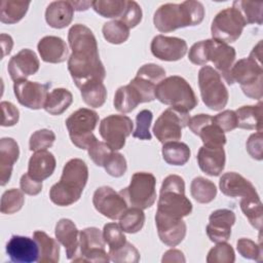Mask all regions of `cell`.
Listing matches in <instances>:
<instances>
[{
  "mask_svg": "<svg viewBox=\"0 0 263 263\" xmlns=\"http://www.w3.org/2000/svg\"><path fill=\"white\" fill-rule=\"evenodd\" d=\"M235 254L233 248L225 242H219L212 248L206 256L208 263H233Z\"/></svg>",
  "mask_w": 263,
  "mask_h": 263,
  "instance_id": "46",
  "label": "cell"
},
{
  "mask_svg": "<svg viewBox=\"0 0 263 263\" xmlns=\"http://www.w3.org/2000/svg\"><path fill=\"white\" fill-rule=\"evenodd\" d=\"M68 41L72 49L68 70L76 86L79 88L89 81H104L106 70L100 60L92 31L82 24H76L68 32Z\"/></svg>",
  "mask_w": 263,
  "mask_h": 263,
  "instance_id": "1",
  "label": "cell"
},
{
  "mask_svg": "<svg viewBox=\"0 0 263 263\" xmlns=\"http://www.w3.org/2000/svg\"><path fill=\"white\" fill-rule=\"evenodd\" d=\"M20 156V148L12 138L0 140V185L5 186L11 177L13 164Z\"/></svg>",
  "mask_w": 263,
  "mask_h": 263,
  "instance_id": "27",
  "label": "cell"
},
{
  "mask_svg": "<svg viewBox=\"0 0 263 263\" xmlns=\"http://www.w3.org/2000/svg\"><path fill=\"white\" fill-rule=\"evenodd\" d=\"M204 17L201 2L187 0L182 3H165L159 6L153 16L155 28L161 33H168L179 28L199 25Z\"/></svg>",
  "mask_w": 263,
  "mask_h": 263,
  "instance_id": "2",
  "label": "cell"
},
{
  "mask_svg": "<svg viewBox=\"0 0 263 263\" xmlns=\"http://www.w3.org/2000/svg\"><path fill=\"white\" fill-rule=\"evenodd\" d=\"M213 122L224 133L231 132L237 127V116L233 110H225L213 117Z\"/></svg>",
  "mask_w": 263,
  "mask_h": 263,
  "instance_id": "54",
  "label": "cell"
},
{
  "mask_svg": "<svg viewBox=\"0 0 263 263\" xmlns=\"http://www.w3.org/2000/svg\"><path fill=\"white\" fill-rule=\"evenodd\" d=\"M196 136H199L203 146L205 147H223L226 144V137L224 132L213 122L212 120L204 123L195 134Z\"/></svg>",
  "mask_w": 263,
  "mask_h": 263,
  "instance_id": "38",
  "label": "cell"
},
{
  "mask_svg": "<svg viewBox=\"0 0 263 263\" xmlns=\"http://www.w3.org/2000/svg\"><path fill=\"white\" fill-rule=\"evenodd\" d=\"M262 102L257 105L242 106L235 113L237 116V127L245 129H256L262 132Z\"/></svg>",
  "mask_w": 263,
  "mask_h": 263,
  "instance_id": "31",
  "label": "cell"
},
{
  "mask_svg": "<svg viewBox=\"0 0 263 263\" xmlns=\"http://www.w3.org/2000/svg\"><path fill=\"white\" fill-rule=\"evenodd\" d=\"M155 99L164 105L176 107L187 112L193 110L198 100L186 79L173 75L162 79L155 88Z\"/></svg>",
  "mask_w": 263,
  "mask_h": 263,
  "instance_id": "5",
  "label": "cell"
},
{
  "mask_svg": "<svg viewBox=\"0 0 263 263\" xmlns=\"http://www.w3.org/2000/svg\"><path fill=\"white\" fill-rule=\"evenodd\" d=\"M145 223V214L142 209L129 208L119 219V226L126 233L139 232Z\"/></svg>",
  "mask_w": 263,
  "mask_h": 263,
  "instance_id": "41",
  "label": "cell"
},
{
  "mask_svg": "<svg viewBox=\"0 0 263 263\" xmlns=\"http://www.w3.org/2000/svg\"><path fill=\"white\" fill-rule=\"evenodd\" d=\"M99 122V115L88 108H80L73 112L65 121L71 142L79 149H87L97 140L92 134Z\"/></svg>",
  "mask_w": 263,
  "mask_h": 263,
  "instance_id": "9",
  "label": "cell"
},
{
  "mask_svg": "<svg viewBox=\"0 0 263 263\" xmlns=\"http://www.w3.org/2000/svg\"><path fill=\"white\" fill-rule=\"evenodd\" d=\"M143 12L141 6L136 1H126V7L123 14L118 18L121 21L128 29L135 28L142 21Z\"/></svg>",
  "mask_w": 263,
  "mask_h": 263,
  "instance_id": "53",
  "label": "cell"
},
{
  "mask_svg": "<svg viewBox=\"0 0 263 263\" xmlns=\"http://www.w3.org/2000/svg\"><path fill=\"white\" fill-rule=\"evenodd\" d=\"M30 1L2 0L0 3V21L3 24L20 22L28 11Z\"/></svg>",
  "mask_w": 263,
  "mask_h": 263,
  "instance_id": "34",
  "label": "cell"
},
{
  "mask_svg": "<svg viewBox=\"0 0 263 263\" xmlns=\"http://www.w3.org/2000/svg\"><path fill=\"white\" fill-rule=\"evenodd\" d=\"M55 165L57 161L51 152L47 150L35 151L29 159L28 174L34 180L42 182L52 175Z\"/></svg>",
  "mask_w": 263,
  "mask_h": 263,
  "instance_id": "28",
  "label": "cell"
},
{
  "mask_svg": "<svg viewBox=\"0 0 263 263\" xmlns=\"http://www.w3.org/2000/svg\"><path fill=\"white\" fill-rule=\"evenodd\" d=\"M103 236L109 247V253L118 250L126 242L123 230L116 223L106 224L103 229Z\"/></svg>",
  "mask_w": 263,
  "mask_h": 263,
  "instance_id": "45",
  "label": "cell"
},
{
  "mask_svg": "<svg viewBox=\"0 0 263 263\" xmlns=\"http://www.w3.org/2000/svg\"><path fill=\"white\" fill-rule=\"evenodd\" d=\"M113 104L117 111L121 113H129L139 104H142V101L137 90L130 84H127L120 86L116 90Z\"/></svg>",
  "mask_w": 263,
  "mask_h": 263,
  "instance_id": "35",
  "label": "cell"
},
{
  "mask_svg": "<svg viewBox=\"0 0 263 263\" xmlns=\"http://www.w3.org/2000/svg\"><path fill=\"white\" fill-rule=\"evenodd\" d=\"M1 111H2V126H12L17 123L20 118V111L18 109L10 102L3 101L0 104Z\"/></svg>",
  "mask_w": 263,
  "mask_h": 263,
  "instance_id": "56",
  "label": "cell"
},
{
  "mask_svg": "<svg viewBox=\"0 0 263 263\" xmlns=\"http://www.w3.org/2000/svg\"><path fill=\"white\" fill-rule=\"evenodd\" d=\"M73 95L66 88H54L46 98L44 110L50 115H61L72 104Z\"/></svg>",
  "mask_w": 263,
  "mask_h": 263,
  "instance_id": "32",
  "label": "cell"
},
{
  "mask_svg": "<svg viewBox=\"0 0 263 263\" xmlns=\"http://www.w3.org/2000/svg\"><path fill=\"white\" fill-rule=\"evenodd\" d=\"M246 25L243 16L235 7H227L214 17L211 26L212 37L226 44L234 42L241 35Z\"/></svg>",
  "mask_w": 263,
  "mask_h": 263,
  "instance_id": "10",
  "label": "cell"
},
{
  "mask_svg": "<svg viewBox=\"0 0 263 263\" xmlns=\"http://www.w3.org/2000/svg\"><path fill=\"white\" fill-rule=\"evenodd\" d=\"M103 167L110 176L119 178L123 176L126 172V168H127L126 159L121 153L112 151V153L109 155V157L105 161Z\"/></svg>",
  "mask_w": 263,
  "mask_h": 263,
  "instance_id": "50",
  "label": "cell"
},
{
  "mask_svg": "<svg viewBox=\"0 0 263 263\" xmlns=\"http://www.w3.org/2000/svg\"><path fill=\"white\" fill-rule=\"evenodd\" d=\"M110 261L116 263H137L140 260V253L134 245L126 241L118 250L109 253Z\"/></svg>",
  "mask_w": 263,
  "mask_h": 263,
  "instance_id": "49",
  "label": "cell"
},
{
  "mask_svg": "<svg viewBox=\"0 0 263 263\" xmlns=\"http://www.w3.org/2000/svg\"><path fill=\"white\" fill-rule=\"evenodd\" d=\"M74 8L70 1L60 0L48 4L45 10L46 23L54 29H63L69 26L73 20Z\"/></svg>",
  "mask_w": 263,
  "mask_h": 263,
  "instance_id": "29",
  "label": "cell"
},
{
  "mask_svg": "<svg viewBox=\"0 0 263 263\" xmlns=\"http://www.w3.org/2000/svg\"><path fill=\"white\" fill-rule=\"evenodd\" d=\"M221 192L229 197H258L255 186L241 175L229 172L222 175L219 181Z\"/></svg>",
  "mask_w": 263,
  "mask_h": 263,
  "instance_id": "23",
  "label": "cell"
},
{
  "mask_svg": "<svg viewBox=\"0 0 263 263\" xmlns=\"http://www.w3.org/2000/svg\"><path fill=\"white\" fill-rule=\"evenodd\" d=\"M189 119V112L176 107H170L156 119L152 132L162 144L178 141L181 139L182 129L187 126Z\"/></svg>",
  "mask_w": 263,
  "mask_h": 263,
  "instance_id": "11",
  "label": "cell"
},
{
  "mask_svg": "<svg viewBox=\"0 0 263 263\" xmlns=\"http://www.w3.org/2000/svg\"><path fill=\"white\" fill-rule=\"evenodd\" d=\"M197 163L200 170L209 176H219L225 167V151L223 147H205L199 148L197 156Z\"/></svg>",
  "mask_w": 263,
  "mask_h": 263,
  "instance_id": "24",
  "label": "cell"
},
{
  "mask_svg": "<svg viewBox=\"0 0 263 263\" xmlns=\"http://www.w3.org/2000/svg\"><path fill=\"white\" fill-rule=\"evenodd\" d=\"M92 203L96 210L111 220H119L128 209L127 202L109 186L99 187L92 196Z\"/></svg>",
  "mask_w": 263,
  "mask_h": 263,
  "instance_id": "15",
  "label": "cell"
},
{
  "mask_svg": "<svg viewBox=\"0 0 263 263\" xmlns=\"http://www.w3.org/2000/svg\"><path fill=\"white\" fill-rule=\"evenodd\" d=\"M50 83H39L27 79L14 81L13 91L18 103L29 109L44 108Z\"/></svg>",
  "mask_w": 263,
  "mask_h": 263,
  "instance_id": "16",
  "label": "cell"
},
{
  "mask_svg": "<svg viewBox=\"0 0 263 263\" xmlns=\"http://www.w3.org/2000/svg\"><path fill=\"white\" fill-rule=\"evenodd\" d=\"M190 192L197 202L209 203L215 199L217 188L212 181L203 177H196L191 182Z\"/></svg>",
  "mask_w": 263,
  "mask_h": 263,
  "instance_id": "37",
  "label": "cell"
},
{
  "mask_svg": "<svg viewBox=\"0 0 263 263\" xmlns=\"http://www.w3.org/2000/svg\"><path fill=\"white\" fill-rule=\"evenodd\" d=\"M232 7H235L243 16L248 24H262L263 2H251L243 0L233 1Z\"/></svg>",
  "mask_w": 263,
  "mask_h": 263,
  "instance_id": "43",
  "label": "cell"
},
{
  "mask_svg": "<svg viewBox=\"0 0 263 263\" xmlns=\"http://www.w3.org/2000/svg\"><path fill=\"white\" fill-rule=\"evenodd\" d=\"M25 202L24 192L16 188L6 190L1 197L0 211L2 214L11 215L18 212Z\"/></svg>",
  "mask_w": 263,
  "mask_h": 263,
  "instance_id": "44",
  "label": "cell"
},
{
  "mask_svg": "<svg viewBox=\"0 0 263 263\" xmlns=\"http://www.w3.org/2000/svg\"><path fill=\"white\" fill-rule=\"evenodd\" d=\"M91 7L103 17L118 20L124 12L126 0H96Z\"/></svg>",
  "mask_w": 263,
  "mask_h": 263,
  "instance_id": "40",
  "label": "cell"
},
{
  "mask_svg": "<svg viewBox=\"0 0 263 263\" xmlns=\"http://www.w3.org/2000/svg\"><path fill=\"white\" fill-rule=\"evenodd\" d=\"M206 50H208V42L206 40H201L199 42L194 43L188 53L189 61L198 66H203L208 63L206 61Z\"/></svg>",
  "mask_w": 263,
  "mask_h": 263,
  "instance_id": "55",
  "label": "cell"
},
{
  "mask_svg": "<svg viewBox=\"0 0 263 263\" xmlns=\"http://www.w3.org/2000/svg\"><path fill=\"white\" fill-rule=\"evenodd\" d=\"M39 66L37 54L29 48H24L10 58L7 71L13 81H18L37 73Z\"/></svg>",
  "mask_w": 263,
  "mask_h": 263,
  "instance_id": "22",
  "label": "cell"
},
{
  "mask_svg": "<svg viewBox=\"0 0 263 263\" xmlns=\"http://www.w3.org/2000/svg\"><path fill=\"white\" fill-rule=\"evenodd\" d=\"M33 238L39 247V263H58L60 260V245L48 236L45 232L37 230L33 233Z\"/></svg>",
  "mask_w": 263,
  "mask_h": 263,
  "instance_id": "30",
  "label": "cell"
},
{
  "mask_svg": "<svg viewBox=\"0 0 263 263\" xmlns=\"http://www.w3.org/2000/svg\"><path fill=\"white\" fill-rule=\"evenodd\" d=\"M155 224L160 240L168 247H176L185 238L187 227L182 219L173 218L156 212Z\"/></svg>",
  "mask_w": 263,
  "mask_h": 263,
  "instance_id": "20",
  "label": "cell"
},
{
  "mask_svg": "<svg viewBox=\"0 0 263 263\" xmlns=\"http://www.w3.org/2000/svg\"><path fill=\"white\" fill-rule=\"evenodd\" d=\"M41 60L45 63L59 64L65 62L69 55V49L66 42L58 36H45L37 44Z\"/></svg>",
  "mask_w": 263,
  "mask_h": 263,
  "instance_id": "25",
  "label": "cell"
},
{
  "mask_svg": "<svg viewBox=\"0 0 263 263\" xmlns=\"http://www.w3.org/2000/svg\"><path fill=\"white\" fill-rule=\"evenodd\" d=\"M150 48L155 58L161 61L175 62L186 54L188 46L184 39L157 35L152 39Z\"/></svg>",
  "mask_w": 263,
  "mask_h": 263,
  "instance_id": "18",
  "label": "cell"
},
{
  "mask_svg": "<svg viewBox=\"0 0 263 263\" xmlns=\"http://www.w3.org/2000/svg\"><path fill=\"white\" fill-rule=\"evenodd\" d=\"M198 85L204 105L214 111L222 110L228 103L229 93L220 74L211 66H203L198 72Z\"/></svg>",
  "mask_w": 263,
  "mask_h": 263,
  "instance_id": "8",
  "label": "cell"
},
{
  "mask_svg": "<svg viewBox=\"0 0 263 263\" xmlns=\"http://www.w3.org/2000/svg\"><path fill=\"white\" fill-rule=\"evenodd\" d=\"M186 259L183 255V253L179 250H168L167 252H165L162 256L161 262L162 263H166V262H185Z\"/></svg>",
  "mask_w": 263,
  "mask_h": 263,
  "instance_id": "59",
  "label": "cell"
},
{
  "mask_svg": "<svg viewBox=\"0 0 263 263\" xmlns=\"http://www.w3.org/2000/svg\"><path fill=\"white\" fill-rule=\"evenodd\" d=\"M112 149L105 143L95 140L87 148V153L89 158L95 162L98 166H103L109 155L112 153Z\"/></svg>",
  "mask_w": 263,
  "mask_h": 263,
  "instance_id": "52",
  "label": "cell"
},
{
  "mask_svg": "<svg viewBox=\"0 0 263 263\" xmlns=\"http://www.w3.org/2000/svg\"><path fill=\"white\" fill-rule=\"evenodd\" d=\"M156 179L154 175L138 172L132 176L129 185L119 193L128 205L142 210L152 206L156 200Z\"/></svg>",
  "mask_w": 263,
  "mask_h": 263,
  "instance_id": "7",
  "label": "cell"
},
{
  "mask_svg": "<svg viewBox=\"0 0 263 263\" xmlns=\"http://www.w3.org/2000/svg\"><path fill=\"white\" fill-rule=\"evenodd\" d=\"M165 78V71L156 64H145L137 72L136 77L130 80V84L139 93L142 103L155 100L156 85Z\"/></svg>",
  "mask_w": 263,
  "mask_h": 263,
  "instance_id": "14",
  "label": "cell"
},
{
  "mask_svg": "<svg viewBox=\"0 0 263 263\" xmlns=\"http://www.w3.org/2000/svg\"><path fill=\"white\" fill-rule=\"evenodd\" d=\"M157 213L183 219L192 212V203L185 195V182L178 175L167 176L160 187Z\"/></svg>",
  "mask_w": 263,
  "mask_h": 263,
  "instance_id": "4",
  "label": "cell"
},
{
  "mask_svg": "<svg viewBox=\"0 0 263 263\" xmlns=\"http://www.w3.org/2000/svg\"><path fill=\"white\" fill-rule=\"evenodd\" d=\"M240 209L253 227L261 230L262 227V202L260 197H246L240 200Z\"/></svg>",
  "mask_w": 263,
  "mask_h": 263,
  "instance_id": "39",
  "label": "cell"
},
{
  "mask_svg": "<svg viewBox=\"0 0 263 263\" xmlns=\"http://www.w3.org/2000/svg\"><path fill=\"white\" fill-rule=\"evenodd\" d=\"M161 153L164 161L171 165H184L191 155L188 145L179 141L164 143Z\"/></svg>",
  "mask_w": 263,
  "mask_h": 263,
  "instance_id": "33",
  "label": "cell"
},
{
  "mask_svg": "<svg viewBox=\"0 0 263 263\" xmlns=\"http://www.w3.org/2000/svg\"><path fill=\"white\" fill-rule=\"evenodd\" d=\"M1 47H2V58H4L6 54H8L13 46V40L10 35L2 33L1 36Z\"/></svg>",
  "mask_w": 263,
  "mask_h": 263,
  "instance_id": "60",
  "label": "cell"
},
{
  "mask_svg": "<svg viewBox=\"0 0 263 263\" xmlns=\"http://www.w3.org/2000/svg\"><path fill=\"white\" fill-rule=\"evenodd\" d=\"M262 140H263L262 132H257L249 137L246 144L248 153L256 160H262L263 158Z\"/></svg>",
  "mask_w": 263,
  "mask_h": 263,
  "instance_id": "57",
  "label": "cell"
},
{
  "mask_svg": "<svg viewBox=\"0 0 263 263\" xmlns=\"http://www.w3.org/2000/svg\"><path fill=\"white\" fill-rule=\"evenodd\" d=\"M102 32L104 38L112 44H121L129 37V29L119 20L105 23Z\"/></svg>",
  "mask_w": 263,
  "mask_h": 263,
  "instance_id": "42",
  "label": "cell"
},
{
  "mask_svg": "<svg viewBox=\"0 0 263 263\" xmlns=\"http://www.w3.org/2000/svg\"><path fill=\"white\" fill-rule=\"evenodd\" d=\"M21 190L28 195H37L42 190V182L36 181L29 176V174H24L20 180Z\"/></svg>",
  "mask_w": 263,
  "mask_h": 263,
  "instance_id": "58",
  "label": "cell"
},
{
  "mask_svg": "<svg viewBox=\"0 0 263 263\" xmlns=\"http://www.w3.org/2000/svg\"><path fill=\"white\" fill-rule=\"evenodd\" d=\"M6 253L15 263H33L39 259L38 243L28 236L12 235L6 243Z\"/></svg>",
  "mask_w": 263,
  "mask_h": 263,
  "instance_id": "21",
  "label": "cell"
},
{
  "mask_svg": "<svg viewBox=\"0 0 263 263\" xmlns=\"http://www.w3.org/2000/svg\"><path fill=\"white\" fill-rule=\"evenodd\" d=\"M54 234L57 240L65 247L66 255L69 260H73L79 248V231L70 219H61L55 225Z\"/></svg>",
  "mask_w": 263,
  "mask_h": 263,
  "instance_id": "26",
  "label": "cell"
},
{
  "mask_svg": "<svg viewBox=\"0 0 263 263\" xmlns=\"http://www.w3.org/2000/svg\"><path fill=\"white\" fill-rule=\"evenodd\" d=\"M134 123L126 115L112 114L102 119L99 132L105 143L113 150H120L126 138L132 134Z\"/></svg>",
  "mask_w": 263,
  "mask_h": 263,
  "instance_id": "13",
  "label": "cell"
},
{
  "mask_svg": "<svg viewBox=\"0 0 263 263\" xmlns=\"http://www.w3.org/2000/svg\"><path fill=\"white\" fill-rule=\"evenodd\" d=\"M103 232L97 227H87L79 232V248L73 262H109V253L105 250Z\"/></svg>",
  "mask_w": 263,
  "mask_h": 263,
  "instance_id": "12",
  "label": "cell"
},
{
  "mask_svg": "<svg viewBox=\"0 0 263 263\" xmlns=\"http://www.w3.org/2000/svg\"><path fill=\"white\" fill-rule=\"evenodd\" d=\"M206 61L212 62L215 70L222 76L229 84V72L235 61L236 52L234 47L219 42L215 39H208Z\"/></svg>",
  "mask_w": 263,
  "mask_h": 263,
  "instance_id": "17",
  "label": "cell"
},
{
  "mask_svg": "<svg viewBox=\"0 0 263 263\" xmlns=\"http://www.w3.org/2000/svg\"><path fill=\"white\" fill-rule=\"evenodd\" d=\"M83 102L92 108L102 107L107 99V89L103 81H89L79 87Z\"/></svg>",
  "mask_w": 263,
  "mask_h": 263,
  "instance_id": "36",
  "label": "cell"
},
{
  "mask_svg": "<svg viewBox=\"0 0 263 263\" xmlns=\"http://www.w3.org/2000/svg\"><path fill=\"white\" fill-rule=\"evenodd\" d=\"M74 10H78V11H84L87 10L89 6H91L92 1H70Z\"/></svg>",
  "mask_w": 263,
  "mask_h": 263,
  "instance_id": "61",
  "label": "cell"
},
{
  "mask_svg": "<svg viewBox=\"0 0 263 263\" xmlns=\"http://www.w3.org/2000/svg\"><path fill=\"white\" fill-rule=\"evenodd\" d=\"M55 141V135L52 130L42 128L34 132L29 140V147L31 151L47 150L50 148Z\"/></svg>",
  "mask_w": 263,
  "mask_h": 263,
  "instance_id": "47",
  "label": "cell"
},
{
  "mask_svg": "<svg viewBox=\"0 0 263 263\" xmlns=\"http://www.w3.org/2000/svg\"><path fill=\"white\" fill-rule=\"evenodd\" d=\"M88 167L79 158L70 159L63 168L62 177L49 190L50 200L60 206H68L76 202L87 183Z\"/></svg>",
  "mask_w": 263,
  "mask_h": 263,
  "instance_id": "3",
  "label": "cell"
},
{
  "mask_svg": "<svg viewBox=\"0 0 263 263\" xmlns=\"http://www.w3.org/2000/svg\"><path fill=\"white\" fill-rule=\"evenodd\" d=\"M235 214L228 209H220L214 211L209 217V224L205 231L211 239L215 243L225 242L230 238L231 227L235 223Z\"/></svg>",
  "mask_w": 263,
  "mask_h": 263,
  "instance_id": "19",
  "label": "cell"
},
{
  "mask_svg": "<svg viewBox=\"0 0 263 263\" xmlns=\"http://www.w3.org/2000/svg\"><path fill=\"white\" fill-rule=\"evenodd\" d=\"M237 82L242 92L254 100L262 99V61L251 57L238 60L230 69L229 85Z\"/></svg>",
  "mask_w": 263,
  "mask_h": 263,
  "instance_id": "6",
  "label": "cell"
},
{
  "mask_svg": "<svg viewBox=\"0 0 263 263\" xmlns=\"http://www.w3.org/2000/svg\"><path fill=\"white\" fill-rule=\"evenodd\" d=\"M237 252L246 259L255 260L257 262L262 261V247L261 243H256L250 238H239L236 242Z\"/></svg>",
  "mask_w": 263,
  "mask_h": 263,
  "instance_id": "51",
  "label": "cell"
},
{
  "mask_svg": "<svg viewBox=\"0 0 263 263\" xmlns=\"http://www.w3.org/2000/svg\"><path fill=\"white\" fill-rule=\"evenodd\" d=\"M153 114L150 110L144 109L140 111L136 116V129L133 133V137L140 140H151L150 125L152 122Z\"/></svg>",
  "mask_w": 263,
  "mask_h": 263,
  "instance_id": "48",
  "label": "cell"
}]
</instances>
